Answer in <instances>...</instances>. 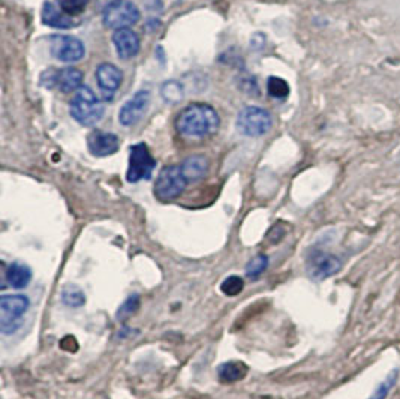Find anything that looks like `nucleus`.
Segmentation results:
<instances>
[{"mask_svg": "<svg viewBox=\"0 0 400 399\" xmlns=\"http://www.w3.org/2000/svg\"><path fill=\"white\" fill-rule=\"evenodd\" d=\"M161 97L168 104H179L185 97L182 83H179V81L175 80L165 81V83L161 86Z\"/></svg>", "mask_w": 400, "mask_h": 399, "instance_id": "obj_21", "label": "nucleus"}, {"mask_svg": "<svg viewBox=\"0 0 400 399\" xmlns=\"http://www.w3.org/2000/svg\"><path fill=\"white\" fill-rule=\"evenodd\" d=\"M87 147L92 155L98 158H105L114 155L120 147V142L117 135L111 133H105L102 129H95L87 137Z\"/></svg>", "mask_w": 400, "mask_h": 399, "instance_id": "obj_12", "label": "nucleus"}, {"mask_svg": "<svg viewBox=\"0 0 400 399\" xmlns=\"http://www.w3.org/2000/svg\"><path fill=\"white\" fill-rule=\"evenodd\" d=\"M268 257L264 255V254H258L256 257H254L252 260L246 264V276L248 278H258V276H261L265 271H267V267H268Z\"/></svg>", "mask_w": 400, "mask_h": 399, "instance_id": "obj_24", "label": "nucleus"}, {"mask_svg": "<svg viewBox=\"0 0 400 399\" xmlns=\"http://www.w3.org/2000/svg\"><path fill=\"white\" fill-rule=\"evenodd\" d=\"M308 274L315 281H324L330 276H335L342 269V260L335 254L325 252L321 250H315L308 257Z\"/></svg>", "mask_w": 400, "mask_h": 399, "instance_id": "obj_10", "label": "nucleus"}, {"mask_svg": "<svg viewBox=\"0 0 400 399\" xmlns=\"http://www.w3.org/2000/svg\"><path fill=\"white\" fill-rule=\"evenodd\" d=\"M248 374V367H246L244 362H225L218 368V379L219 381L225 383V384H231V383H237L240 380H243Z\"/></svg>", "mask_w": 400, "mask_h": 399, "instance_id": "obj_18", "label": "nucleus"}, {"mask_svg": "<svg viewBox=\"0 0 400 399\" xmlns=\"http://www.w3.org/2000/svg\"><path fill=\"white\" fill-rule=\"evenodd\" d=\"M96 81L99 89L105 95H113V93L120 87L123 81V74L119 68L113 63H101L96 68Z\"/></svg>", "mask_w": 400, "mask_h": 399, "instance_id": "obj_14", "label": "nucleus"}, {"mask_svg": "<svg viewBox=\"0 0 400 399\" xmlns=\"http://www.w3.org/2000/svg\"><path fill=\"white\" fill-rule=\"evenodd\" d=\"M273 126V116L268 110L248 105L239 111L235 119V128L242 135L246 137H261L267 134Z\"/></svg>", "mask_w": 400, "mask_h": 399, "instance_id": "obj_4", "label": "nucleus"}, {"mask_svg": "<svg viewBox=\"0 0 400 399\" xmlns=\"http://www.w3.org/2000/svg\"><path fill=\"white\" fill-rule=\"evenodd\" d=\"M113 44L115 47L117 56H119L122 61H129V59L135 57L139 53L141 47L138 35L129 27L114 30Z\"/></svg>", "mask_w": 400, "mask_h": 399, "instance_id": "obj_13", "label": "nucleus"}, {"mask_svg": "<svg viewBox=\"0 0 400 399\" xmlns=\"http://www.w3.org/2000/svg\"><path fill=\"white\" fill-rule=\"evenodd\" d=\"M104 111V104L96 97V93L87 86L78 89L69 102L70 116L77 123L83 126L96 125L102 119Z\"/></svg>", "mask_w": 400, "mask_h": 399, "instance_id": "obj_2", "label": "nucleus"}, {"mask_svg": "<svg viewBox=\"0 0 400 399\" xmlns=\"http://www.w3.org/2000/svg\"><path fill=\"white\" fill-rule=\"evenodd\" d=\"M29 308L30 300L27 296L2 295L0 297V332L2 335L15 333Z\"/></svg>", "mask_w": 400, "mask_h": 399, "instance_id": "obj_3", "label": "nucleus"}, {"mask_svg": "<svg viewBox=\"0 0 400 399\" xmlns=\"http://www.w3.org/2000/svg\"><path fill=\"white\" fill-rule=\"evenodd\" d=\"M62 302L69 308H81L86 303V295L78 286L69 284L62 290Z\"/></svg>", "mask_w": 400, "mask_h": 399, "instance_id": "obj_20", "label": "nucleus"}, {"mask_svg": "<svg viewBox=\"0 0 400 399\" xmlns=\"http://www.w3.org/2000/svg\"><path fill=\"white\" fill-rule=\"evenodd\" d=\"M41 86L57 89L63 93H73L83 87V73L77 68L66 66L62 69H46L41 74Z\"/></svg>", "mask_w": 400, "mask_h": 399, "instance_id": "obj_7", "label": "nucleus"}, {"mask_svg": "<svg viewBox=\"0 0 400 399\" xmlns=\"http://www.w3.org/2000/svg\"><path fill=\"white\" fill-rule=\"evenodd\" d=\"M150 104V92L149 90H138L135 95L127 99L119 111V122L123 126H134L138 123L149 107Z\"/></svg>", "mask_w": 400, "mask_h": 399, "instance_id": "obj_11", "label": "nucleus"}, {"mask_svg": "<svg viewBox=\"0 0 400 399\" xmlns=\"http://www.w3.org/2000/svg\"><path fill=\"white\" fill-rule=\"evenodd\" d=\"M32 281V269L23 263H13L5 269V283L14 290H25Z\"/></svg>", "mask_w": 400, "mask_h": 399, "instance_id": "obj_16", "label": "nucleus"}, {"mask_svg": "<svg viewBox=\"0 0 400 399\" xmlns=\"http://www.w3.org/2000/svg\"><path fill=\"white\" fill-rule=\"evenodd\" d=\"M244 288V281L243 278L237 276V275H231L228 278H225L222 281L220 284V291L223 293L225 296L234 297V296H239L240 293Z\"/></svg>", "mask_w": 400, "mask_h": 399, "instance_id": "obj_25", "label": "nucleus"}, {"mask_svg": "<svg viewBox=\"0 0 400 399\" xmlns=\"http://www.w3.org/2000/svg\"><path fill=\"white\" fill-rule=\"evenodd\" d=\"M156 167V161L151 156L146 143H137L129 150V167L126 179L129 183L149 180Z\"/></svg>", "mask_w": 400, "mask_h": 399, "instance_id": "obj_8", "label": "nucleus"}, {"mask_svg": "<svg viewBox=\"0 0 400 399\" xmlns=\"http://www.w3.org/2000/svg\"><path fill=\"white\" fill-rule=\"evenodd\" d=\"M139 9L131 0H108L102 9V21L108 29H126L137 25Z\"/></svg>", "mask_w": 400, "mask_h": 399, "instance_id": "obj_5", "label": "nucleus"}, {"mask_svg": "<svg viewBox=\"0 0 400 399\" xmlns=\"http://www.w3.org/2000/svg\"><path fill=\"white\" fill-rule=\"evenodd\" d=\"M267 93L272 98L285 99L289 95V85L280 77H270L267 80Z\"/></svg>", "mask_w": 400, "mask_h": 399, "instance_id": "obj_23", "label": "nucleus"}, {"mask_svg": "<svg viewBox=\"0 0 400 399\" xmlns=\"http://www.w3.org/2000/svg\"><path fill=\"white\" fill-rule=\"evenodd\" d=\"M41 18L45 26H50L54 29H70L77 26L74 17H69L61 8L56 6L51 2L44 4Z\"/></svg>", "mask_w": 400, "mask_h": 399, "instance_id": "obj_15", "label": "nucleus"}, {"mask_svg": "<svg viewBox=\"0 0 400 399\" xmlns=\"http://www.w3.org/2000/svg\"><path fill=\"white\" fill-rule=\"evenodd\" d=\"M187 183L180 166L163 167L156 178L155 195L161 202H171L183 194Z\"/></svg>", "mask_w": 400, "mask_h": 399, "instance_id": "obj_6", "label": "nucleus"}, {"mask_svg": "<svg viewBox=\"0 0 400 399\" xmlns=\"http://www.w3.org/2000/svg\"><path fill=\"white\" fill-rule=\"evenodd\" d=\"M220 119L218 111L208 104L194 102L175 117V129L187 138H206L218 133Z\"/></svg>", "mask_w": 400, "mask_h": 399, "instance_id": "obj_1", "label": "nucleus"}, {"mask_svg": "<svg viewBox=\"0 0 400 399\" xmlns=\"http://www.w3.org/2000/svg\"><path fill=\"white\" fill-rule=\"evenodd\" d=\"M50 51L57 61L74 63L85 57L86 47L83 41L70 35H53L50 38Z\"/></svg>", "mask_w": 400, "mask_h": 399, "instance_id": "obj_9", "label": "nucleus"}, {"mask_svg": "<svg viewBox=\"0 0 400 399\" xmlns=\"http://www.w3.org/2000/svg\"><path fill=\"white\" fill-rule=\"evenodd\" d=\"M87 5L89 0H57V6L69 17H77L80 14H83Z\"/></svg>", "mask_w": 400, "mask_h": 399, "instance_id": "obj_26", "label": "nucleus"}, {"mask_svg": "<svg viewBox=\"0 0 400 399\" xmlns=\"http://www.w3.org/2000/svg\"><path fill=\"white\" fill-rule=\"evenodd\" d=\"M180 167L187 182H198L207 176L208 161L203 155H192L189 158H186L180 164Z\"/></svg>", "mask_w": 400, "mask_h": 399, "instance_id": "obj_17", "label": "nucleus"}, {"mask_svg": "<svg viewBox=\"0 0 400 399\" xmlns=\"http://www.w3.org/2000/svg\"><path fill=\"white\" fill-rule=\"evenodd\" d=\"M139 303H141V299H139V295H137V293H134V295H131V296H127L125 299V302L119 307V309H117L115 320L123 323L127 319H131V317L139 309Z\"/></svg>", "mask_w": 400, "mask_h": 399, "instance_id": "obj_22", "label": "nucleus"}, {"mask_svg": "<svg viewBox=\"0 0 400 399\" xmlns=\"http://www.w3.org/2000/svg\"><path fill=\"white\" fill-rule=\"evenodd\" d=\"M399 374L400 371L397 368L392 369L385 375V379L375 387L373 393L370 395L369 399H387V396L392 393V391L396 387L397 381H399Z\"/></svg>", "mask_w": 400, "mask_h": 399, "instance_id": "obj_19", "label": "nucleus"}]
</instances>
